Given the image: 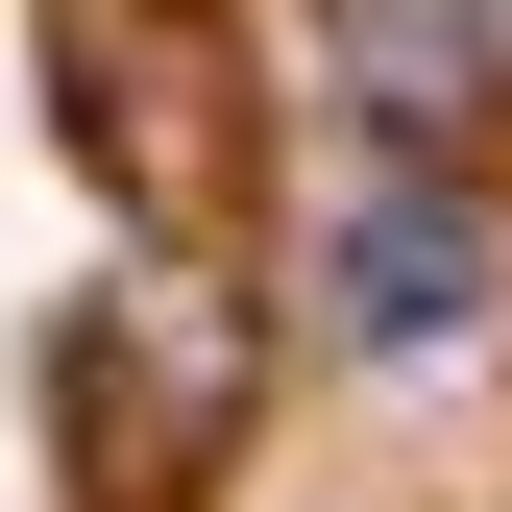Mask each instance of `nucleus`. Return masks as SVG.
Returning <instances> with one entry per match:
<instances>
[{"mask_svg":"<svg viewBox=\"0 0 512 512\" xmlns=\"http://www.w3.org/2000/svg\"><path fill=\"white\" fill-rule=\"evenodd\" d=\"M293 293H317V342H342V366H464L488 317H512V220H488L464 147H366L342 196H317Z\"/></svg>","mask_w":512,"mask_h":512,"instance_id":"nucleus-1","label":"nucleus"},{"mask_svg":"<svg viewBox=\"0 0 512 512\" xmlns=\"http://www.w3.org/2000/svg\"><path fill=\"white\" fill-rule=\"evenodd\" d=\"M317 98L366 147H488L512 122V0H317Z\"/></svg>","mask_w":512,"mask_h":512,"instance_id":"nucleus-2","label":"nucleus"}]
</instances>
